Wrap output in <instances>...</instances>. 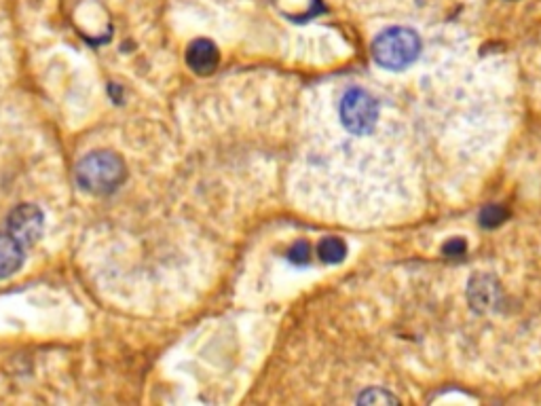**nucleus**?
Listing matches in <instances>:
<instances>
[{
	"mask_svg": "<svg viewBox=\"0 0 541 406\" xmlns=\"http://www.w3.org/2000/svg\"><path fill=\"white\" fill-rule=\"evenodd\" d=\"M7 233L24 248L34 246L45 233V214L34 203H22L7 218Z\"/></svg>",
	"mask_w": 541,
	"mask_h": 406,
	"instance_id": "20e7f679",
	"label": "nucleus"
},
{
	"mask_svg": "<svg viewBox=\"0 0 541 406\" xmlns=\"http://www.w3.org/2000/svg\"><path fill=\"white\" fill-rule=\"evenodd\" d=\"M317 256L326 265H339L347 256V246L339 237H324L320 244H317Z\"/></svg>",
	"mask_w": 541,
	"mask_h": 406,
	"instance_id": "6e6552de",
	"label": "nucleus"
},
{
	"mask_svg": "<svg viewBox=\"0 0 541 406\" xmlns=\"http://www.w3.org/2000/svg\"><path fill=\"white\" fill-rule=\"evenodd\" d=\"M421 53V39L415 30L410 28H387L383 30L375 43H372V55L381 68L387 70H404L415 64Z\"/></svg>",
	"mask_w": 541,
	"mask_h": 406,
	"instance_id": "f03ea898",
	"label": "nucleus"
},
{
	"mask_svg": "<svg viewBox=\"0 0 541 406\" xmlns=\"http://www.w3.org/2000/svg\"><path fill=\"white\" fill-rule=\"evenodd\" d=\"M26 248L7 231L0 233V280H9L22 269Z\"/></svg>",
	"mask_w": 541,
	"mask_h": 406,
	"instance_id": "0eeeda50",
	"label": "nucleus"
},
{
	"mask_svg": "<svg viewBox=\"0 0 541 406\" xmlns=\"http://www.w3.org/2000/svg\"><path fill=\"white\" fill-rule=\"evenodd\" d=\"M508 216H510V212L506 208L499 206V203H491V206H487L480 212V225L484 229H495V227L506 223Z\"/></svg>",
	"mask_w": 541,
	"mask_h": 406,
	"instance_id": "1a4fd4ad",
	"label": "nucleus"
},
{
	"mask_svg": "<svg viewBox=\"0 0 541 406\" xmlns=\"http://www.w3.org/2000/svg\"><path fill=\"white\" fill-rule=\"evenodd\" d=\"M288 258L294 263V265H307L309 258H311V246L307 242H296L290 252H288Z\"/></svg>",
	"mask_w": 541,
	"mask_h": 406,
	"instance_id": "9b49d317",
	"label": "nucleus"
},
{
	"mask_svg": "<svg viewBox=\"0 0 541 406\" xmlns=\"http://www.w3.org/2000/svg\"><path fill=\"white\" fill-rule=\"evenodd\" d=\"M186 64L199 77H208L220 64V51L208 39H197L186 49Z\"/></svg>",
	"mask_w": 541,
	"mask_h": 406,
	"instance_id": "39448f33",
	"label": "nucleus"
},
{
	"mask_svg": "<svg viewBox=\"0 0 541 406\" xmlns=\"http://www.w3.org/2000/svg\"><path fill=\"white\" fill-rule=\"evenodd\" d=\"M442 252L449 258H461L465 252H468V244H465V239L461 237H453L442 246Z\"/></svg>",
	"mask_w": 541,
	"mask_h": 406,
	"instance_id": "f8f14e48",
	"label": "nucleus"
},
{
	"mask_svg": "<svg viewBox=\"0 0 541 406\" xmlns=\"http://www.w3.org/2000/svg\"><path fill=\"white\" fill-rule=\"evenodd\" d=\"M74 176L85 193L106 197L123 187L127 180V165L123 157L113 151H93L79 161Z\"/></svg>",
	"mask_w": 541,
	"mask_h": 406,
	"instance_id": "f257e3e1",
	"label": "nucleus"
},
{
	"mask_svg": "<svg viewBox=\"0 0 541 406\" xmlns=\"http://www.w3.org/2000/svg\"><path fill=\"white\" fill-rule=\"evenodd\" d=\"M341 121L347 132L356 136H366L377 127L379 104L368 91L353 87L341 100Z\"/></svg>",
	"mask_w": 541,
	"mask_h": 406,
	"instance_id": "7ed1b4c3",
	"label": "nucleus"
},
{
	"mask_svg": "<svg viewBox=\"0 0 541 406\" xmlns=\"http://www.w3.org/2000/svg\"><path fill=\"white\" fill-rule=\"evenodd\" d=\"M360 404H398V398L391 396L387 390H379V387H370V390L362 392L358 398Z\"/></svg>",
	"mask_w": 541,
	"mask_h": 406,
	"instance_id": "9d476101",
	"label": "nucleus"
},
{
	"mask_svg": "<svg viewBox=\"0 0 541 406\" xmlns=\"http://www.w3.org/2000/svg\"><path fill=\"white\" fill-rule=\"evenodd\" d=\"M470 303L476 311H491L497 307L499 299H501V290L499 284L495 282V278L491 275H476L470 282V290H468Z\"/></svg>",
	"mask_w": 541,
	"mask_h": 406,
	"instance_id": "423d86ee",
	"label": "nucleus"
}]
</instances>
